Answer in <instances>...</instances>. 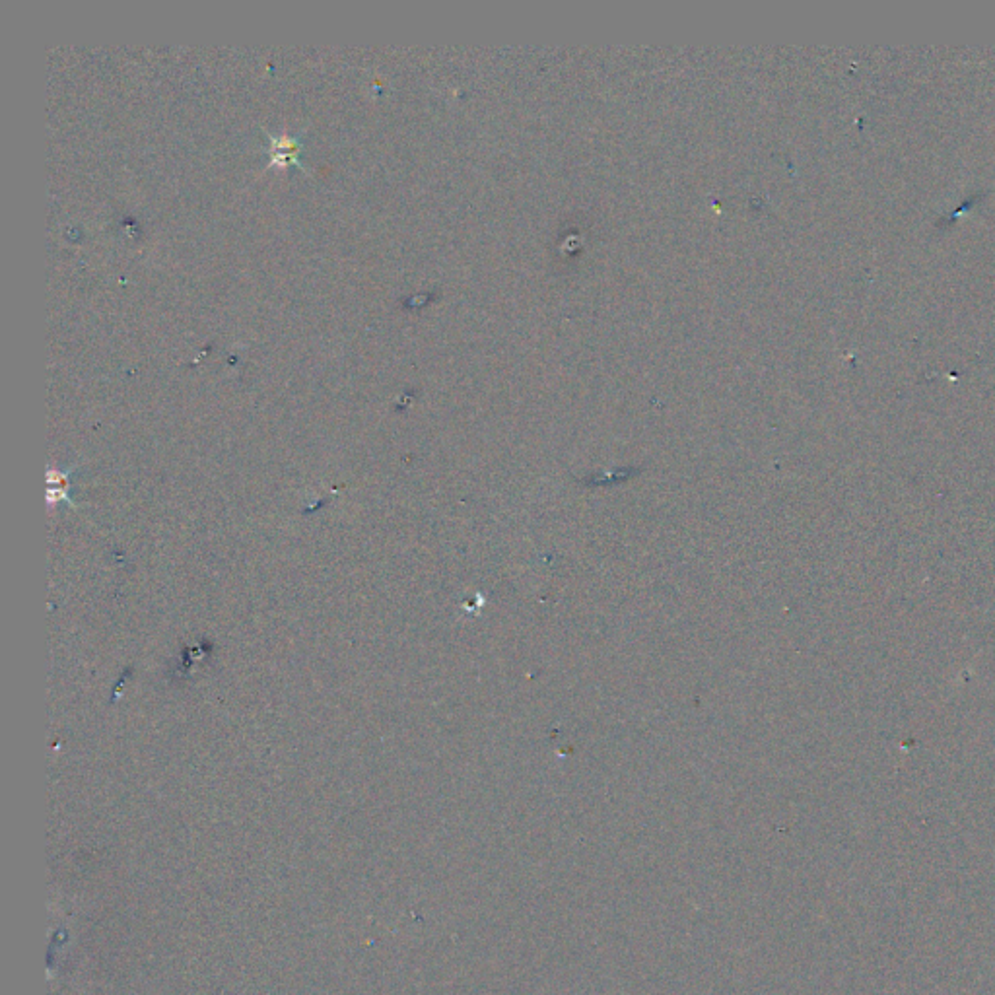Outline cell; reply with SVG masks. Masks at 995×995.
I'll return each instance as SVG.
<instances>
[{
	"instance_id": "cell-1",
	"label": "cell",
	"mask_w": 995,
	"mask_h": 995,
	"mask_svg": "<svg viewBox=\"0 0 995 995\" xmlns=\"http://www.w3.org/2000/svg\"><path fill=\"white\" fill-rule=\"evenodd\" d=\"M265 135L269 138V144H267V154H269L267 168L269 170L271 168H278V170L298 168L300 172L311 175V172L302 162V150H304L302 135H286V133L273 135L269 131Z\"/></svg>"
}]
</instances>
